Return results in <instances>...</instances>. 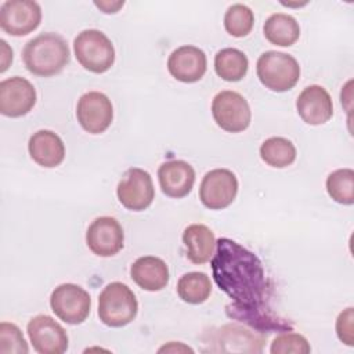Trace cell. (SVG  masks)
I'll return each mask as SVG.
<instances>
[{
  "label": "cell",
  "instance_id": "6da1fadb",
  "mask_svg": "<svg viewBox=\"0 0 354 354\" xmlns=\"http://www.w3.org/2000/svg\"><path fill=\"white\" fill-rule=\"evenodd\" d=\"M212 271L216 285L234 301L231 318L246 322L259 332L288 330L290 324L274 317L267 307L268 281L260 259L230 238L216 241L212 257Z\"/></svg>",
  "mask_w": 354,
  "mask_h": 354
},
{
  "label": "cell",
  "instance_id": "7a4b0ae2",
  "mask_svg": "<svg viewBox=\"0 0 354 354\" xmlns=\"http://www.w3.org/2000/svg\"><path fill=\"white\" fill-rule=\"evenodd\" d=\"M69 47L65 39L53 32L40 33L29 40L22 53L26 69L41 77H50L59 73L69 62Z\"/></svg>",
  "mask_w": 354,
  "mask_h": 354
},
{
  "label": "cell",
  "instance_id": "3957f363",
  "mask_svg": "<svg viewBox=\"0 0 354 354\" xmlns=\"http://www.w3.org/2000/svg\"><path fill=\"white\" fill-rule=\"evenodd\" d=\"M137 311L138 301L126 283L111 282L98 296V317L106 326H126L136 318Z\"/></svg>",
  "mask_w": 354,
  "mask_h": 354
},
{
  "label": "cell",
  "instance_id": "277c9868",
  "mask_svg": "<svg viewBox=\"0 0 354 354\" xmlns=\"http://www.w3.org/2000/svg\"><path fill=\"white\" fill-rule=\"evenodd\" d=\"M256 73L266 88L283 93L293 88L300 79V66L295 57L281 51L263 53L256 64Z\"/></svg>",
  "mask_w": 354,
  "mask_h": 354
},
{
  "label": "cell",
  "instance_id": "5b68a950",
  "mask_svg": "<svg viewBox=\"0 0 354 354\" xmlns=\"http://www.w3.org/2000/svg\"><path fill=\"white\" fill-rule=\"evenodd\" d=\"M73 51L77 62L93 73H104L115 62L112 41L97 29L82 30L73 40Z\"/></svg>",
  "mask_w": 354,
  "mask_h": 354
},
{
  "label": "cell",
  "instance_id": "8992f818",
  "mask_svg": "<svg viewBox=\"0 0 354 354\" xmlns=\"http://www.w3.org/2000/svg\"><path fill=\"white\" fill-rule=\"evenodd\" d=\"M216 124L228 133H241L250 124L252 112L248 101L236 91L223 90L212 101Z\"/></svg>",
  "mask_w": 354,
  "mask_h": 354
},
{
  "label": "cell",
  "instance_id": "52a82bcc",
  "mask_svg": "<svg viewBox=\"0 0 354 354\" xmlns=\"http://www.w3.org/2000/svg\"><path fill=\"white\" fill-rule=\"evenodd\" d=\"M50 306L53 313L69 325H79L90 314L91 299L90 295L76 283L58 285L51 296Z\"/></svg>",
  "mask_w": 354,
  "mask_h": 354
},
{
  "label": "cell",
  "instance_id": "ba28073f",
  "mask_svg": "<svg viewBox=\"0 0 354 354\" xmlns=\"http://www.w3.org/2000/svg\"><path fill=\"white\" fill-rule=\"evenodd\" d=\"M116 195L122 206L131 212H142L151 206L155 198V188L151 174L140 167L127 169L120 178Z\"/></svg>",
  "mask_w": 354,
  "mask_h": 354
},
{
  "label": "cell",
  "instance_id": "9c48e42d",
  "mask_svg": "<svg viewBox=\"0 0 354 354\" xmlns=\"http://www.w3.org/2000/svg\"><path fill=\"white\" fill-rule=\"evenodd\" d=\"M238 194V178L228 169H213L207 171L199 187V199L210 210L228 207Z\"/></svg>",
  "mask_w": 354,
  "mask_h": 354
},
{
  "label": "cell",
  "instance_id": "30bf717a",
  "mask_svg": "<svg viewBox=\"0 0 354 354\" xmlns=\"http://www.w3.org/2000/svg\"><path fill=\"white\" fill-rule=\"evenodd\" d=\"M41 22L39 3L30 0H7L0 8V28L11 36H26Z\"/></svg>",
  "mask_w": 354,
  "mask_h": 354
},
{
  "label": "cell",
  "instance_id": "8fae6325",
  "mask_svg": "<svg viewBox=\"0 0 354 354\" xmlns=\"http://www.w3.org/2000/svg\"><path fill=\"white\" fill-rule=\"evenodd\" d=\"M76 118L84 131L101 134L113 120L112 102L101 91L84 93L77 101Z\"/></svg>",
  "mask_w": 354,
  "mask_h": 354
},
{
  "label": "cell",
  "instance_id": "7c38bea8",
  "mask_svg": "<svg viewBox=\"0 0 354 354\" xmlns=\"http://www.w3.org/2000/svg\"><path fill=\"white\" fill-rule=\"evenodd\" d=\"M29 340L39 354H62L68 348L66 330L50 315L33 317L26 326Z\"/></svg>",
  "mask_w": 354,
  "mask_h": 354
},
{
  "label": "cell",
  "instance_id": "4fadbf2b",
  "mask_svg": "<svg viewBox=\"0 0 354 354\" xmlns=\"http://www.w3.org/2000/svg\"><path fill=\"white\" fill-rule=\"evenodd\" d=\"M86 243L100 257L115 256L124 245L123 228L115 217H98L87 228Z\"/></svg>",
  "mask_w": 354,
  "mask_h": 354
},
{
  "label": "cell",
  "instance_id": "5bb4252c",
  "mask_svg": "<svg viewBox=\"0 0 354 354\" xmlns=\"http://www.w3.org/2000/svg\"><path fill=\"white\" fill-rule=\"evenodd\" d=\"M36 104V88L21 76H12L0 83V113L19 118L29 113Z\"/></svg>",
  "mask_w": 354,
  "mask_h": 354
},
{
  "label": "cell",
  "instance_id": "9a60e30c",
  "mask_svg": "<svg viewBox=\"0 0 354 354\" xmlns=\"http://www.w3.org/2000/svg\"><path fill=\"white\" fill-rule=\"evenodd\" d=\"M206 68V54L195 46H181L176 48L167 59L169 73L183 83H195L201 80Z\"/></svg>",
  "mask_w": 354,
  "mask_h": 354
},
{
  "label": "cell",
  "instance_id": "2e32d148",
  "mask_svg": "<svg viewBox=\"0 0 354 354\" xmlns=\"http://www.w3.org/2000/svg\"><path fill=\"white\" fill-rule=\"evenodd\" d=\"M296 109L303 122L310 126L326 123L333 115V104L329 93L318 84L306 87L296 100Z\"/></svg>",
  "mask_w": 354,
  "mask_h": 354
},
{
  "label": "cell",
  "instance_id": "e0dca14e",
  "mask_svg": "<svg viewBox=\"0 0 354 354\" xmlns=\"http://www.w3.org/2000/svg\"><path fill=\"white\" fill-rule=\"evenodd\" d=\"M158 180L160 189L166 196L180 199L192 191L195 170L185 160H167L159 166Z\"/></svg>",
  "mask_w": 354,
  "mask_h": 354
},
{
  "label": "cell",
  "instance_id": "ac0fdd59",
  "mask_svg": "<svg viewBox=\"0 0 354 354\" xmlns=\"http://www.w3.org/2000/svg\"><path fill=\"white\" fill-rule=\"evenodd\" d=\"M28 151L39 166L47 169L59 166L65 158V145L61 137L51 130L33 133L28 142Z\"/></svg>",
  "mask_w": 354,
  "mask_h": 354
},
{
  "label": "cell",
  "instance_id": "d6986e66",
  "mask_svg": "<svg viewBox=\"0 0 354 354\" xmlns=\"http://www.w3.org/2000/svg\"><path fill=\"white\" fill-rule=\"evenodd\" d=\"M130 277L141 289L158 292L169 283V268L159 257L142 256L131 264Z\"/></svg>",
  "mask_w": 354,
  "mask_h": 354
},
{
  "label": "cell",
  "instance_id": "ffe728a7",
  "mask_svg": "<svg viewBox=\"0 0 354 354\" xmlns=\"http://www.w3.org/2000/svg\"><path fill=\"white\" fill-rule=\"evenodd\" d=\"M183 243L187 257L194 264H205L212 260L216 249L213 231L203 224H191L183 232Z\"/></svg>",
  "mask_w": 354,
  "mask_h": 354
},
{
  "label": "cell",
  "instance_id": "44dd1931",
  "mask_svg": "<svg viewBox=\"0 0 354 354\" xmlns=\"http://www.w3.org/2000/svg\"><path fill=\"white\" fill-rule=\"evenodd\" d=\"M263 32L271 44L279 47L293 46L300 37L299 22L292 15L283 12L270 15L263 26Z\"/></svg>",
  "mask_w": 354,
  "mask_h": 354
},
{
  "label": "cell",
  "instance_id": "7402d4cb",
  "mask_svg": "<svg viewBox=\"0 0 354 354\" xmlns=\"http://www.w3.org/2000/svg\"><path fill=\"white\" fill-rule=\"evenodd\" d=\"M249 68L248 57L243 51L232 47L223 48L217 51L214 57V71L218 77L225 82H239L242 80Z\"/></svg>",
  "mask_w": 354,
  "mask_h": 354
},
{
  "label": "cell",
  "instance_id": "603a6c76",
  "mask_svg": "<svg viewBox=\"0 0 354 354\" xmlns=\"http://www.w3.org/2000/svg\"><path fill=\"white\" fill-rule=\"evenodd\" d=\"M210 293L212 282L205 272H187L177 282V295L188 304H201L209 299Z\"/></svg>",
  "mask_w": 354,
  "mask_h": 354
},
{
  "label": "cell",
  "instance_id": "cb8c5ba5",
  "mask_svg": "<svg viewBox=\"0 0 354 354\" xmlns=\"http://www.w3.org/2000/svg\"><path fill=\"white\" fill-rule=\"evenodd\" d=\"M296 147L285 137H270L260 147V158L271 167L283 169L296 160Z\"/></svg>",
  "mask_w": 354,
  "mask_h": 354
},
{
  "label": "cell",
  "instance_id": "d4e9b609",
  "mask_svg": "<svg viewBox=\"0 0 354 354\" xmlns=\"http://www.w3.org/2000/svg\"><path fill=\"white\" fill-rule=\"evenodd\" d=\"M329 196L340 205L354 203V170L344 167L332 171L326 178Z\"/></svg>",
  "mask_w": 354,
  "mask_h": 354
},
{
  "label": "cell",
  "instance_id": "484cf974",
  "mask_svg": "<svg viewBox=\"0 0 354 354\" xmlns=\"http://www.w3.org/2000/svg\"><path fill=\"white\" fill-rule=\"evenodd\" d=\"M254 25L253 11L245 4H232L224 15V28L234 37L248 36Z\"/></svg>",
  "mask_w": 354,
  "mask_h": 354
},
{
  "label": "cell",
  "instance_id": "4316f807",
  "mask_svg": "<svg viewBox=\"0 0 354 354\" xmlns=\"http://www.w3.org/2000/svg\"><path fill=\"white\" fill-rule=\"evenodd\" d=\"M28 343L21 329L11 322L0 324V353L1 354H26Z\"/></svg>",
  "mask_w": 354,
  "mask_h": 354
},
{
  "label": "cell",
  "instance_id": "83f0119b",
  "mask_svg": "<svg viewBox=\"0 0 354 354\" xmlns=\"http://www.w3.org/2000/svg\"><path fill=\"white\" fill-rule=\"evenodd\" d=\"M270 351L271 354H308L311 347L303 335L286 330L272 340Z\"/></svg>",
  "mask_w": 354,
  "mask_h": 354
},
{
  "label": "cell",
  "instance_id": "f1b7e54d",
  "mask_svg": "<svg viewBox=\"0 0 354 354\" xmlns=\"http://www.w3.org/2000/svg\"><path fill=\"white\" fill-rule=\"evenodd\" d=\"M336 335L347 346H354V308L347 307L336 319Z\"/></svg>",
  "mask_w": 354,
  "mask_h": 354
},
{
  "label": "cell",
  "instance_id": "f546056e",
  "mask_svg": "<svg viewBox=\"0 0 354 354\" xmlns=\"http://www.w3.org/2000/svg\"><path fill=\"white\" fill-rule=\"evenodd\" d=\"M94 4L105 14H115L120 7H123L124 1H94Z\"/></svg>",
  "mask_w": 354,
  "mask_h": 354
},
{
  "label": "cell",
  "instance_id": "4dcf8cb0",
  "mask_svg": "<svg viewBox=\"0 0 354 354\" xmlns=\"http://www.w3.org/2000/svg\"><path fill=\"white\" fill-rule=\"evenodd\" d=\"M1 44V68L0 72H6V69L8 68V65L12 62V50L7 46L6 40H0Z\"/></svg>",
  "mask_w": 354,
  "mask_h": 354
},
{
  "label": "cell",
  "instance_id": "1f68e13d",
  "mask_svg": "<svg viewBox=\"0 0 354 354\" xmlns=\"http://www.w3.org/2000/svg\"><path fill=\"white\" fill-rule=\"evenodd\" d=\"M163 351H177V353H180V351H189V353H194V350L192 348H189V347H187V346H184L183 343H180V342H170L167 346H163V347H160L159 348V353H163Z\"/></svg>",
  "mask_w": 354,
  "mask_h": 354
}]
</instances>
